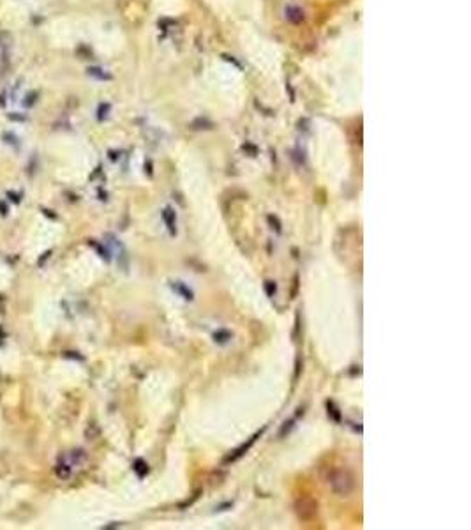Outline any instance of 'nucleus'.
Segmentation results:
<instances>
[{
	"label": "nucleus",
	"instance_id": "obj_6",
	"mask_svg": "<svg viewBox=\"0 0 471 530\" xmlns=\"http://www.w3.org/2000/svg\"><path fill=\"white\" fill-rule=\"evenodd\" d=\"M266 292H268V295H272V292H276V285H272V281L266 283Z\"/></svg>",
	"mask_w": 471,
	"mask_h": 530
},
{
	"label": "nucleus",
	"instance_id": "obj_5",
	"mask_svg": "<svg viewBox=\"0 0 471 530\" xmlns=\"http://www.w3.org/2000/svg\"><path fill=\"white\" fill-rule=\"evenodd\" d=\"M85 458H87V456H85V452H83L82 449H76V451L71 452V463H80V461H83Z\"/></svg>",
	"mask_w": 471,
	"mask_h": 530
},
{
	"label": "nucleus",
	"instance_id": "obj_2",
	"mask_svg": "<svg viewBox=\"0 0 471 530\" xmlns=\"http://www.w3.org/2000/svg\"><path fill=\"white\" fill-rule=\"evenodd\" d=\"M263 433V431H259V433H256L254 435V437H252L251 438V440H249L247 442V444H244V445H242V447L240 449H237V451H235V454H231L230 456V458H228V461H237V459L238 458H240V456H244L245 454V452H247L249 451V449H251V445L252 444H254V440H256V438H258L259 437V435H261Z\"/></svg>",
	"mask_w": 471,
	"mask_h": 530
},
{
	"label": "nucleus",
	"instance_id": "obj_1",
	"mask_svg": "<svg viewBox=\"0 0 471 530\" xmlns=\"http://www.w3.org/2000/svg\"><path fill=\"white\" fill-rule=\"evenodd\" d=\"M326 483L339 497H346L355 490V477L346 468H330L326 472Z\"/></svg>",
	"mask_w": 471,
	"mask_h": 530
},
{
	"label": "nucleus",
	"instance_id": "obj_4",
	"mask_svg": "<svg viewBox=\"0 0 471 530\" xmlns=\"http://www.w3.org/2000/svg\"><path fill=\"white\" fill-rule=\"evenodd\" d=\"M134 470H136V472H138V475H140V477H142V475H145V473L149 472V468H147V463L143 461V459H136V463H134Z\"/></svg>",
	"mask_w": 471,
	"mask_h": 530
},
{
	"label": "nucleus",
	"instance_id": "obj_3",
	"mask_svg": "<svg viewBox=\"0 0 471 530\" xmlns=\"http://www.w3.org/2000/svg\"><path fill=\"white\" fill-rule=\"evenodd\" d=\"M55 473H57V477H60V479H69L73 473L71 463H58V465L55 466Z\"/></svg>",
	"mask_w": 471,
	"mask_h": 530
}]
</instances>
